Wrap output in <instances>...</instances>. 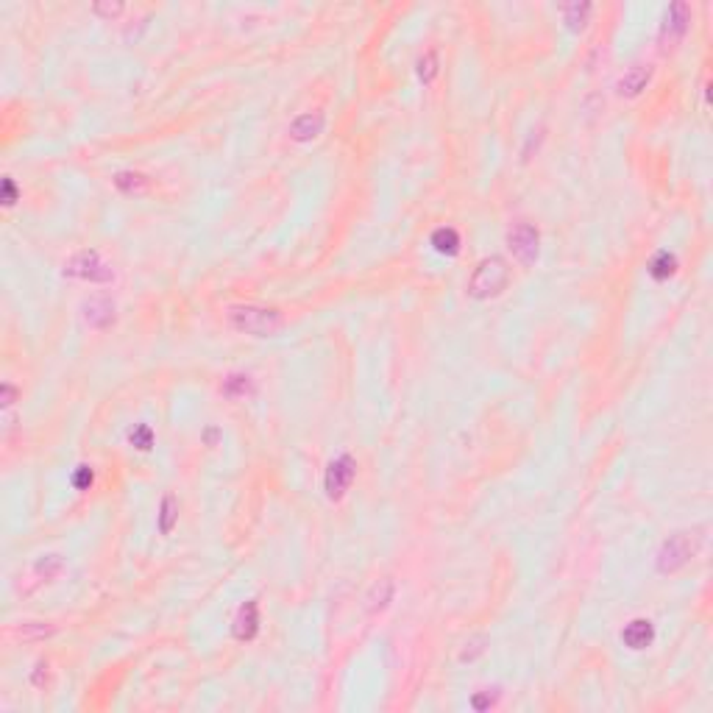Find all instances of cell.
I'll return each instance as SVG.
<instances>
[{
	"instance_id": "12",
	"label": "cell",
	"mask_w": 713,
	"mask_h": 713,
	"mask_svg": "<svg viewBox=\"0 0 713 713\" xmlns=\"http://www.w3.org/2000/svg\"><path fill=\"white\" fill-rule=\"evenodd\" d=\"M432 245H435V251L438 254H457L460 251V234L454 231V228H438L435 234H432Z\"/></svg>"
},
{
	"instance_id": "7",
	"label": "cell",
	"mask_w": 713,
	"mask_h": 713,
	"mask_svg": "<svg viewBox=\"0 0 713 713\" xmlns=\"http://www.w3.org/2000/svg\"><path fill=\"white\" fill-rule=\"evenodd\" d=\"M234 638H240V641H251L254 635H257V630H260V605L251 599V602H245L240 610H237V616H234Z\"/></svg>"
},
{
	"instance_id": "2",
	"label": "cell",
	"mask_w": 713,
	"mask_h": 713,
	"mask_svg": "<svg viewBox=\"0 0 713 713\" xmlns=\"http://www.w3.org/2000/svg\"><path fill=\"white\" fill-rule=\"evenodd\" d=\"M228 323L237 332H245L254 337H267L282 329V315L276 310H267V307H231Z\"/></svg>"
},
{
	"instance_id": "22",
	"label": "cell",
	"mask_w": 713,
	"mask_h": 713,
	"mask_svg": "<svg viewBox=\"0 0 713 713\" xmlns=\"http://www.w3.org/2000/svg\"><path fill=\"white\" fill-rule=\"evenodd\" d=\"M59 566H62V563H59V557H53V555H50V557H45V560L40 563V566H37V569L42 572L45 577H53V574L59 572Z\"/></svg>"
},
{
	"instance_id": "3",
	"label": "cell",
	"mask_w": 713,
	"mask_h": 713,
	"mask_svg": "<svg viewBox=\"0 0 713 713\" xmlns=\"http://www.w3.org/2000/svg\"><path fill=\"white\" fill-rule=\"evenodd\" d=\"M700 549V535L697 533H674L668 540H663L661 552H658V572L661 574H671L677 569H683Z\"/></svg>"
},
{
	"instance_id": "24",
	"label": "cell",
	"mask_w": 713,
	"mask_h": 713,
	"mask_svg": "<svg viewBox=\"0 0 713 713\" xmlns=\"http://www.w3.org/2000/svg\"><path fill=\"white\" fill-rule=\"evenodd\" d=\"M95 11H98V14H120V11H123V6H120V3H112V6H100V3H98V6H95Z\"/></svg>"
},
{
	"instance_id": "21",
	"label": "cell",
	"mask_w": 713,
	"mask_h": 713,
	"mask_svg": "<svg viewBox=\"0 0 713 713\" xmlns=\"http://www.w3.org/2000/svg\"><path fill=\"white\" fill-rule=\"evenodd\" d=\"M92 480H95V474H92V468L89 465H79L76 468V474H73V485L79 490H87L92 485Z\"/></svg>"
},
{
	"instance_id": "10",
	"label": "cell",
	"mask_w": 713,
	"mask_h": 713,
	"mask_svg": "<svg viewBox=\"0 0 713 713\" xmlns=\"http://www.w3.org/2000/svg\"><path fill=\"white\" fill-rule=\"evenodd\" d=\"M320 129H323V115H320V112H307V115H301V117H296V120H293L290 134H293V139L307 142V139H312V137H318Z\"/></svg>"
},
{
	"instance_id": "20",
	"label": "cell",
	"mask_w": 713,
	"mask_h": 713,
	"mask_svg": "<svg viewBox=\"0 0 713 713\" xmlns=\"http://www.w3.org/2000/svg\"><path fill=\"white\" fill-rule=\"evenodd\" d=\"M435 64H438V62H435V53H427V56L418 62V76H421L424 81H432V79H435V70H438Z\"/></svg>"
},
{
	"instance_id": "11",
	"label": "cell",
	"mask_w": 713,
	"mask_h": 713,
	"mask_svg": "<svg viewBox=\"0 0 713 713\" xmlns=\"http://www.w3.org/2000/svg\"><path fill=\"white\" fill-rule=\"evenodd\" d=\"M649 79H652V70H649V67H644V64H635V67H630V70L622 76V81H619V92L632 98V95H638L641 89H647Z\"/></svg>"
},
{
	"instance_id": "14",
	"label": "cell",
	"mask_w": 713,
	"mask_h": 713,
	"mask_svg": "<svg viewBox=\"0 0 713 713\" xmlns=\"http://www.w3.org/2000/svg\"><path fill=\"white\" fill-rule=\"evenodd\" d=\"M674 270H677V260H674V254H668V251L655 254L652 262H649V273H652L655 279H668Z\"/></svg>"
},
{
	"instance_id": "19",
	"label": "cell",
	"mask_w": 713,
	"mask_h": 713,
	"mask_svg": "<svg viewBox=\"0 0 713 713\" xmlns=\"http://www.w3.org/2000/svg\"><path fill=\"white\" fill-rule=\"evenodd\" d=\"M129 441H132L137 448H142V451H145V448H151V444H153V435H151V429H148V427H137L132 435H129Z\"/></svg>"
},
{
	"instance_id": "16",
	"label": "cell",
	"mask_w": 713,
	"mask_h": 713,
	"mask_svg": "<svg viewBox=\"0 0 713 713\" xmlns=\"http://www.w3.org/2000/svg\"><path fill=\"white\" fill-rule=\"evenodd\" d=\"M248 390H251L248 376H228V379L223 382V393H226V396H245Z\"/></svg>"
},
{
	"instance_id": "23",
	"label": "cell",
	"mask_w": 713,
	"mask_h": 713,
	"mask_svg": "<svg viewBox=\"0 0 713 713\" xmlns=\"http://www.w3.org/2000/svg\"><path fill=\"white\" fill-rule=\"evenodd\" d=\"M14 198H17V190H14V181L11 178H3V204H14Z\"/></svg>"
},
{
	"instance_id": "5",
	"label": "cell",
	"mask_w": 713,
	"mask_h": 713,
	"mask_svg": "<svg viewBox=\"0 0 713 713\" xmlns=\"http://www.w3.org/2000/svg\"><path fill=\"white\" fill-rule=\"evenodd\" d=\"M64 273L67 276H76V279H89V282H109L112 279V267L106 262H100L98 251H81L76 254L67 265H64Z\"/></svg>"
},
{
	"instance_id": "1",
	"label": "cell",
	"mask_w": 713,
	"mask_h": 713,
	"mask_svg": "<svg viewBox=\"0 0 713 713\" xmlns=\"http://www.w3.org/2000/svg\"><path fill=\"white\" fill-rule=\"evenodd\" d=\"M507 282H510L507 262L499 257H488L474 267V273L468 279V293L474 298H490V296H499L507 287Z\"/></svg>"
},
{
	"instance_id": "13",
	"label": "cell",
	"mask_w": 713,
	"mask_h": 713,
	"mask_svg": "<svg viewBox=\"0 0 713 713\" xmlns=\"http://www.w3.org/2000/svg\"><path fill=\"white\" fill-rule=\"evenodd\" d=\"M112 318H115V307H112V301H106V298H95V301H89L87 304V320L89 323H95V326H106Z\"/></svg>"
},
{
	"instance_id": "9",
	"label": "cell",
	"mask_w": 713,
	"mask_h": 713,
	"mask_svg": "<svg viewBox=\"0 0 713 713\" xmlns=\"http://www.w3.org/2000/svg\"><path fill=\"white\" fill-rule=\"evenodd\" d=\"M688 28V6L685 3H671L663 17V37L674 40V37H683Z\"/></svg>"
},
{
	"instance_id": "8",
	"label": "cell",
	"mask_w": 713,
	"mask_h": 713,
	"mask_svg": "<svg viewBox=\"0 0 713 713\" xmlns=\"http://www.w3.org/2000/svg\"><path fill=\"white\" fill-rule=\"evenodd\" d=\"M622 641L630 649H647L655 641V627L649 619H632L622 630Z\"/></svg>"
},
{
	"instance_id": "17",
	"label": "cell",
	"mask_w": 713,
	"mask_h": 713,
	"mask_svg": "<svg viewBox=\"0 0 713 713\" xmlns=\"http://www.w3.org/2000/svg\"><path fill=\"white\" fill-rule=\"evenodd\" d=\"M115 184H117L120 190H126V192H137V190H142V187L148 184V178L142 176V173H117Z\"/></svg>"
},
{
	"instance_id": "18",
	"label": "cell",
	"mask_w": 713,
	"mask_h": 713,
	"mask_svg": "<svg viewBox=\"0 0 713 713\" xmlns=\"http://www.w3.org/2000/svg\"><path fill=\"white\" fill-rule=\"evenodd\" d=\"M588 11H591V3H582V6H566V23L572 25V28H579L582 23H585V17H588Z\"/></svg>"
},
{
	"instance_id": "4",
	"label": "cell",
	"mask_w": 713,
	"mask_h": 713,
	"mask_svg": "<svg viewBox=\"0 0 713 713\" xmlns=\"http://www.w3.org/2000/svg\"><path fill=\"white\" fill-rule=\"evenodd\" d=\"M538 243H540V234L538 228L530 226V223H518L510 228L507 234V245L513 251V257L521 262V265H533L535 257H538Z\"/></svg>"
},
{
	"instance_id": "6",
	"label": "cell",
	"mask_w": 713,
	"mask_h": 713,
	"mask_svg": "<svg viewBox=\"0 0 713 713\" xmlns=\"http://www.w3.org/2000/svg\"><path fill=\"white\" fill-rule=\"evenodd\" d=\"M354 460L349 457V454H343V457H337L335 463H329V468H326V480H323V485H326V493H329V499H340L349 485H352V480H354Z\"/></svg>"
},
{
	"instance_id": "15",
	"label": "cell",
	"mask_w": 713,
	"mask_h": 713,
	"mask_svg": "<svg viewBox=\"0 0 713 713\" xmlns=\"http://www.w3.org/2000/svg\"><path fill=\"white\" fill-rule=\"evenodd\" d=\"M176 518H178L176 499H173V496H165V502H162V513H159V530L168 535L170 530H173Z\"/></svg>"
},
{
	"instance_id": "25",
	"label": "cell",
	"mask_w": 713,
	"mask_h": 713,
	"mask_svg": "<svg viewBox=\"0 0 713 713\" xmlns=\"http://www.w3.org/2000/svg\"><path fill=\"white\" fill-rule=\"evenodd\" d=\"M14 399V388L11 385H3V404H11Z\"/></svg>"
}]
</instances>
